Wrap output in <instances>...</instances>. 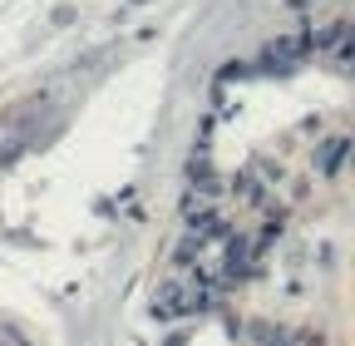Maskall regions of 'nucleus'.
Returning <instances> with one entry per match:
<instances>
[{
	"mask_svg": "<svg viewBox=\"0 0 355 346\" xmlns=\"http://www.w3.org/2000/svg\"><path fill=\"white\" fill-rule=\"evenodd\" d=\"M212 302V282H202V277H173V282H163V292H158V317H193V312H202Z\"/></svg>",
	"mask_w": 355,
	"mask_h": 346,
	"instance_id": "nucleus-1",
	"label": "nucleus"
},
{
	"mask_svg": "<svg viewBox=\"0 0 355 346\" xmlns=\"http://www.w3.org/2000/svg\"><path fill=\"white\" fill-rule=\"evenodd\" d=\"M345 154H350V139H326V144L316 149V168H321V173H336V168L345 163Z\"/></svg>",
	"mask_w": 355,
	"mask_h": 346,
	"instance_id": "nucleus-2",
	"label": "nucleus"
}]
</instances>
